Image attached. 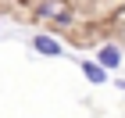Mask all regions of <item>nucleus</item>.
<instances>
[{
    "label": "nucleus",
    "mask_w": 125,
    "mask_h": 118,
    "mask_svg": "<svg viewBox=\"0 0 125 118\" xmlns=\"http://www.w3.org/2000/svg\"><path fill=\"white\" fill-rule=\"evenodd\" d=\"M39 14H43V18L61 21V25L72 21V11H68V4H61V0H43V4H39Z\"/></svg>",
    "instance_id": "f257e3e1"
},
{
    "label": "nucleus",
    "mask_w": 125,
    "mask_h": 118,
    "mask_svg": "<svg viewBox=\"0 0 125 118\" xmlns=\"http://www.w3.org/2000/svg\"><path fill=\"white\" fill-rule=\"evenodd\" d=\"M32 47H36L39 54H47V57H61V54H64L61 43H57L54 36H36V39H32Z\"/></svg>",
    "instance_id": "f03ea898"
},
{
    "label": "nucleus",
    "mask_w": 125,
    "mask_h": 118,
    "mask_svg": "<svg viewBox=\"0 0 125 118\" xmlns=\"http://www.w3.org/2000/svg\"><path fill=\"white\" fill-rule=\"evenodd\" d=\"M82 72H86V79L93 82V86H104L107 82V68L100 64V61H82Z\"/></svg>",
    "instance_id": "7ed1b4c3"
},
{
    "label": "nucleus",
    "mask_w": 125,
    "mask_h": 118,
    "mask_svg": "<svg viewBox=\"0 0 125 118\" xmlns=\"http://www.w3.org/2000/svg\"><path fill=\"white\" fill-rule=\"evenodd\" d=\"M96 61H100L104 68H115V64H122V50H118L115 43H107V47H100V54H96Z\"/></svg>",
    "instance_id": "20e7f679"
}]
</instances>
